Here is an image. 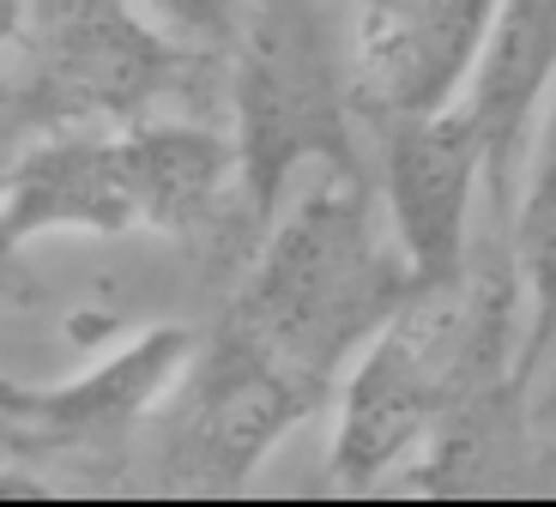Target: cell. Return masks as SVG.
Here are the masks:
<instances>
[{
    "label": "cell",
    "instance_id": "8",
    "mask_svg": "<svg viewBox=\"0 0 556 507\" xmlns=\"http://www.w3.org/2000/svg\"><path fill=\"white\" fill-rule=\"evenodd\" d=\"M496 0H381L351 18V85L363 122L430 115L466 97Z\"/></svg>",
    "mask_w": 556,
    "mask_h": 507
},
{
    "label": "cell",
    "instance_id": "1",
    "mask_svg": "<svg viewBox=\"0 0 556 507\" xmlns=\"http://www.w3.org/2000/svg\"><path fill=\"white\" fill-rule=\"evenodd\" d=\"M412 296L417 278L393 242L381 181H369V169L320 164L296 176L261 230L224 320L339 398L363 344Z\"/></svg>",
    "mask_w": 556,
    "mask_h": 507
},
{
    "label": "cell",
    "instance_id": "12",
    "mask_svg": "<svg viewBox=\"0 0 556 507\" xmlns=\"http://www.w3.org/2000/svg\"><path fill=\"white\" fill-rule=\"evenodd\" d=\"M527 411H532V429H539L544 453L556 459V339H551V351H544V363L532 369V381H527Z\"/></svg>",
    "mask_w": 556,
    "mask_h": 507
},
{
    "label": "cell",
    "instance_id": "11",
    "mask_svg": "<svg viewBox=\"0 0 556 507\" xmlns=\"http://www.w3.org/2000/svg\"><path fill=\"white\" fill-rule=\"evenodd\" d=\"M134 7L152 25H164L176 42H188L200 55H224V61H230L242 18H249V0H134Z\"/></svg>",
    "mask_w": 556,
    "mask_h": 507
},
{
    "label": "cell",
    "instance_id": "6",
    "mask_svg": "<svg viewBox=\"0 0 556 507\" xmlns=\"http://www.w3.org/2000/svg\"><path fill=\"white\" fill-rule=\"evenodd\" d=\"M490 188V145L466 103L381 122V206L417 290L459 284L472 266V212Z\"/></svg>",
    "mask_w": 556,
    "mask_h": 507
},
{
    "label": "cell",
    "instance_id": "4",
    "mask_svg": "<svg viewBox=\"0 0 556 507\" xmlns=\"http://www.w3.org/2000/svg\"><path fill=\"white\" fill-rule=\"evenodd\" d=\"M224 110L242 157V206L266 230L296 176L320 164L363 169L351 49L327 25V0H249L230 49Z\"/></svg>",
    "mask_w": 556,
    "mask_h": 507
},
{
    "label": "cell",
    "instance_id": "13",
    "mask_svg": "<svg viewBox=\"0 0 556 507\" xmlns=\"http://www.w3.org/2000/svg\"><path fill=\"white\" fill-rule=\"evenodd\" d=\"M327 7H339L345 18H357V13H369V7H381V0H327Z\"/></svg>",
    "mask_w": 556,
    "mask_h": 507
},
{
    "label": "cell",
    "instance_id": "9",
    "mask_svg": "<svg viewBox=\"0 0 556 507\" xmlns=\"http://www.w3.org/2000/svg\"><path fill=\"white\" fill-rule=\"evenodd\" d=\"M556 85V0H496L490 42L466 85V110L490 145V193L508 200L527 157V139Z\"/></svg>",
    "mask_w": 556,
    "mask_h": 507
},
{
    "label": "cell",
    "instance_id": "2",
    "mask_svg": "<svg viewBox=\"0 0 556 507\" xmlns=\"http://www.w3.org/2000/svg\"><path fill=\"white\" fill-rule=\"evenodd\" d=\"M224 224L261 242L242 206V157L230 127L206 122H127L67 127L13 145L0 188L7 248L42 236H134L157 230L176 242L218 236Z\"/></svg>",
    "mask_w": 556,
    "mask_h": 507
},
{
    "label": "cell",
    "instance_id": "3",
    "mask_svg": "<svg viewBox=\"0 0 556 507\" xmlns=\"http://www.w3.org/2000/svg\"><path fill=\"white\" fill-rule=\"evenodd\" d=\"M206 79L230 85V61L176 42L134 0H13L7 145L67 127L152 122Z\"/></svg>",
    "mask_w": 556,
    "mask_h": 507
},
{
    "label": "cell",
    "instance_id": "7",
    "mask_svg": "<svg viewBox=\"0 0 556 507\" xmlns=\"http://www.w3.org/2000/svg\"><path fill=\"white\" fill-rule=\"evenodd\" d=\"M200 339L188 327H146L98 369L61 386H7L13 459H110L181 386Z\"/></svg>",
    "mask_w": 556,
    "mask_h": 507
},
{
    "label": "cell",
    "instance_id": "5",
    "mask_svg": "<svg viewBox=\"0 0 556 507\" xmlns=\"http://www.w3.org/2000/svg\"><path fill=\"white\" fill-rule=\"evenodd\" d=\"M327 405L333 393L320 381L278 363L261 339L218 315L181 386L164 398V478L200 483V490H237L273 459V447L296 423H308Z\"/></svg>",
    "mask_w": 556,
    "mask_h": 507
},
{
    "label": "cell",
    "instance_id": "10",
    "mask_svg": "<svg viewBox=\"0 0 556 507\" xmlns=\"http://www.w3.org/2000/svg\"><path fill=\"white\" fill-rule=\"evenodd\" d=\"M508 261L527 302V381L556 339V85L539 110L508 200Z\"/></svg>",
    "mask_w": 556,
    "mask_h": 507
}]
</instances>
